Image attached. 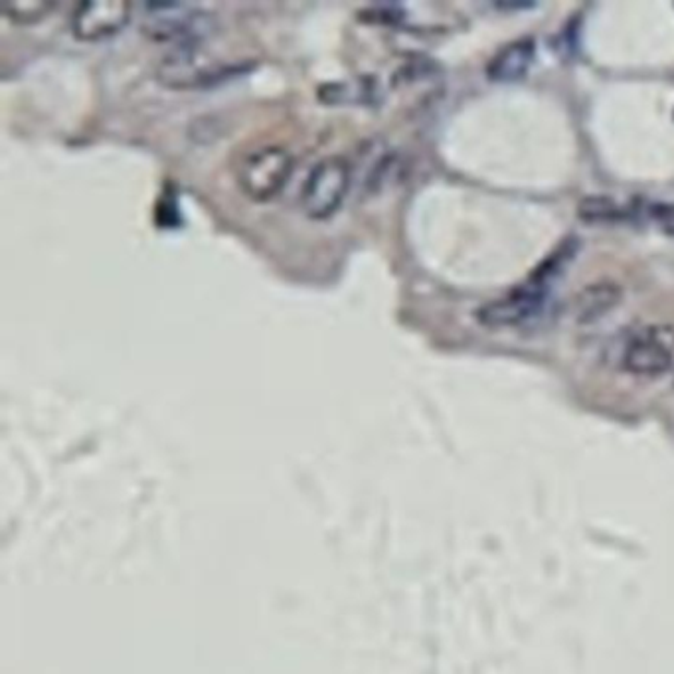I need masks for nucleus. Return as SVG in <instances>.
Masks as SVG:
<instances>
[{"instance_id": "11", "label": "nucleus", "mask_w": 674, "mask_h": 674, "mask_svg": "<svg viewBox=\"0 0 674 674\" xmlns=\"http://www.w3.org/2000/svg\"><path fill=\"white\" fill-rule=\"evenodd\" d=\"M576 214L586 224H622L629 220V210L619 202L603 194H591L581 198Z\"/></svg>"}, {"instance_id": "7", "label": "nucleus", "mask_w": 674, "mask_h": 674, "mask_svg": "<svg viewBox=\"0 0 674 674\" xmlns=\"http://www.w3.org/2000/svg\"><path fill=\"white\" fill-rule=\"evenodd\" d=\"M131 11L123 0H89L75 7L70 26L80 40H104L125 26Z\"/></svg>"}, {"instance_id": "8", "label": "nucleus", "mask_w": 674, "mask_h": 674, "mask_svg": "<svg viewBox=\"0 0 674 674\" xmlns=\"http://www.w3.org/2000/svg\"><path fill=\"white\" fill-rule=\"evenodd\" d=\"M622 285L601 279L581 287L571 301V313L580 325H593L612 315L613 311L622 305Z\"/></svg>"}, {"instance_id": "12", "label": "nucleus", "mask_w": 674, "mask_h": 674, "mask_svg": "<svg viewBox=\"0 0 674 674\" xmlns=\"http://www.w3.org/2000/svg\"><path fill=\"white\" fill-rule=\"evenodd\" d=\"M53 2L46 0H12L2 7V12L9 21L16 24H32V22L43 21L52 12Z\"/></svg>"}, {"instance_id": "4", "label": "nucleus", "mask_w": 674, "mask_h": 674, "mask_svg": "<svg viewBox=\"0 0 674 674\" xmlns=\"http://www.w3.org/2000/svg\"><path fill=\"white\" fill-rule=\"evenodd\" d=\"M293 172V157L281 147H264L243 158L238 184L248 198L267 202L284 190Z\"/></svg>"}, {"instance_id": "6", "label": "nucleus", "mask_w": 674, "mask_h": 674, "mask_svg": "<svg viewBox=\"0 0 674 674\" xmlns=\"http://www.w3.org/2000/svg\"><path fill=\"white\" fill-rule=\"evenodd\" d=\"M546 289L532 284L518 287L513 293L498 297L474 311V318L486 328H515L537 318L546 303Z\"/></svg>"}, {"instance_id": "10", "label": "nucleus", "mask_w": 674, "mask_h": 674, "mask_svg": "<svg viewBox=\"0 0 674 674\" xmlns=\"http://www.w3.org/2000/svg\"><path fill=\"white\" fill-rule=\"evenodd\" d=\"M382 97V85L372 75H359L342 82L321 85L318 99L328 106H376Z\"/></svg>"}, {"instance_id": "2", "label": "nucleus", "mask_w": 674, "mask_h": 674, "mask_svg": "<svg viewBox=\"0 0 674 674\" xmlns=\"http://www.w3.org/2000/svg\"><path fill=\"white\" fill-rule=\"evenodd\" d=\"M352 170L342 157L318 160L301 189V208L311 220H327L342 206L350 189Z\"/></svg>"}, {"instance_id": "13", "label": "nucleus", "mask_w": 674, "mask_h": 674, "mask_svg": "<svg viewBox=\"0 0 674 674\" xmlns=\"http://www.w3.org/2000/svg\"><path fill=\"white\" fill-rule=\"evenodd\" d=\"M651 216L663 228L664 233L674 238V204H653Z\"/></svg>"}, {"instance_id": "1", "label": "nucleus", "mask_w": 674, "mask_h": 674, "mask_svg": "<svg viewBox=\"0 0 674 674\" xmlns=\"http://www.w3.org/2000/svg\"><path fill=\"white\" fill-rule=\"evenodd\" d=\"M141 28L157 43L190 48L210 38L216 21L210 12L192 4H147Z\"/></svg>"}, {"instance_id": "3", "label": "nucleus", "mask_w": 674, "mask_h": 674, "mask_svg": "<svg viewBox=\"0 0 674 674\" xmlns=\"http://www.w3.org/2000/svg\"><path fill=\"white\" fill-rule=\"evenodd\" d=\"M625 372L639 378H659L674 369V328L649 325L627 338L622 352Z\"/></svg>"}, {"instance_id": "5", "label": "nucleus", "mask_w": 674, "mask_h": 674, "mask_svg": "<svg viewBox=\"0 0 674 674\" xmlns=\"http://www.w3.org/2000/svg\"><path fill=\"white\" fill-rule=\"evenodd\" d=\"M240 70L236 63L210 60L198 52L196 46L179 48L158 63V82L172 89H196L206 85L220 84Z\"/></svg>"}, {"instance_id": "9", "label": "nucleus", "mask_w": 674, "mask_h": 674, "mask_svg": "<svg viewBox=\"0 0 674 674\" xmlns=\"http://www.w3.org/2000/svg\"><path fill=\"white\" fill-rule=\"evenodd\" d=\"M537 60V44L532 38H518L503 46L486 65L489 80L498 84L520 82Z\"/></svg>"}]
</instances>
